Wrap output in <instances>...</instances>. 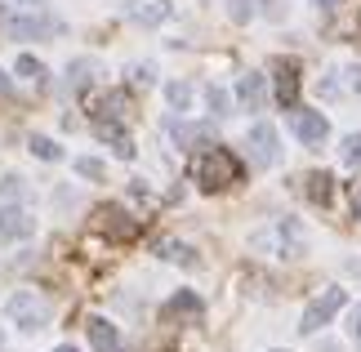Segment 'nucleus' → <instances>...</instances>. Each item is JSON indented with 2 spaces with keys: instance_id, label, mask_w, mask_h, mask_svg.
<instances>
[{
  "instance_id": "obj_6",
  "label": "nucleus",
  "mask_w": 361,
  "mask_h": 352,
  "mask_svg": "<svg viewBox=\"0 0 361 352\" xmlns=\"http://www.w3.org/2000/svg\"><path fill=\"white\" fill-rule=\"evenodd\" d=\"M245 147H250V157H255L259 165H276V161H281V147H276V130H272L268 121L250 125V134H245Z\"/></svg>"
},
{
  "instance_id": "obj_7",
  "label": "nucleus",
  "mask_w": 361,
  "mask_h": 352,
  "mask_svg": "<svg viewBox=\"0 0 361 352\" xmlns=\"http://www.w3.org/2000/svg\"><path fill=\"white\" fill-rule=\"evenodd\" d=\"M290 130H295V138L299 143H308V147H317V143H326L330 138V121L322 116V111H295V116H290Z\"/></svg>"
},
{
  "instance_id": "obj_21",
  "label": "nucleus",
  "mask_w": 361,
  "mask_h": 352,
  "mask_svg": "<svg viewBox=\"0 0 361 352\" xmlns=\"http://www.w3.org/2000/svg\"><path fill=\"white\" fill-rule=\"evenodd\" d=\"M18 72H23L27 80H36V85H45V67H40L32 54H23V59H18Z\"/></svg>"
},
{
  "instance_id": "obj_12",
  "label": "nucleus",
  "mask_w": 361,
  "mask_h": 352,
  "mask_svg": "<svg viewBox=\"0 0 361 352\" xmlns=\"http://www.w3.org/2000/svg\"><path fill=\"white\" fill-rule=\"evenodd\" d=\"M90 344H94V352H121V334H116V326L112 321H103V317H90Z\"/></svg>"
},
{
  "instance_id": "obj_14",
  "label": "nucleus",
  "mask_w": 361,
  "mask_h": 352,
  "mask_svg": "<svg viewBox=\"0 0 361 352\" xmlns=\"http://www.w3.org/2000/svg\"><path fill=\"white\" fill-rule=\"evenodd\" d=\"M99 219H103V232H112V236H134V232H138L134 223H130V214H125V210H116V205H107Z\"/></svg>"
},
{
  "instance_id": "obj_10",
  "label": "nucleus",
  "mask_w": 361,
  "mask_h": 352,
  "mask_svg": "<svg viewBox=\"0 0 361 352\" xmlns=\"http://www.w3.org/2000/svg\"><path fill=\"white\" fill-rule=\"evenodd\" d=\"M237 98H241V107L259 111L263 103H268V80H263L259 72H245V76L237 80Z\"/></svg>"
},
{
  "instance_id": "obj_34",
  "label": "nucleus",
  "mask_w": 361,
  "mask_h": 352,
  "mask_svg": "<svg viewBox=\"0 0 361 352\" xmlns=\"http://www.w3.org/2000/svg\"><path fill=\"white\" fill-rule=\"evenodd\" d=\"M54 352H76V348H72V344H63V348H54Z\"/></svg>"
},
{
  "instance_id": "obj_22",
  "label": "nucleus",
  "mask_w": 361,
  "mask_h": 352,
  "mask_svg": "<svg viewBox=\"0 0 361 352\" xmlns=\"http://www.w3.org/2000/svg\"><path fill=\"white\" fill-rule=\"evenodd\" d=\"M165 94H170V103H174L178 111H188V103H192V85H183V80H174V85L165 90Z\"/></svg>"
},
{
  "instance_id": "obj_26",
  "label": "nucleus",
  "mask_w": 361,
  "mask_h": 352,
  "mask_svg": "<svg viewBox=\"0 0 361 352\" xmlns=\"http://www.w3.org/2000/svg\"><path fill=\"white\" fill-rule=\"evenodd\" d=\"M76 174H85V178H103V165H99V161H90V157H80V161H76Z\"/></svg>"
},
{
  "instance_id": "obj_18",
  "label": "nucleus",
  "mask_w": 361,
  "mask_h": 352,
  "mask_svg": "<svg viewBox=\"0 0 361 352\" xmlns=\"http://www.w3.org/2000/svg\"><path fill=\"white\" fill-rule=\"evenodd\" d=\"M339 152H343V165H353V170H361V134H348Z\"/></svg>"
},
{
  "instance_id": "obj_8",
  "label": "nucleus",
  "mask_w": 361,
  "mask_h": 352,
  "mask_svg": "<svg viewBox=\"0 0 361 352\" xmlns=\"http://www.w3.org/2000/svg\"><path fill=\"white\" fill-rule=\"evenodd\" d=\"M125 18L138 23V27H161L170 18V0H121Z\"/></svg>"
},
{
  "instance_id": "obj_15",
  "label": "nucleus",
  "mask_w": 361,
  "mask_h": 352,
  "mask_svg": "<svg viewBox=\"0 0 361 352\" xmlns=\"http://www.w3.org/2000/svg\"><path fill=\"white\" fill-rule=\"evenodd\" d=\"M165 317H201V299L192 290H183V294H174L170 303H165Z\"/></svg>"
},
{
  "instance_id": "obj_25",
  "label": "nucleus",
  "mask_w": 361,
  "mask_h": 352,
  "mask_svg": "<svg viewBox=\"0 0 361 352\" xmlns=\"http://www.w3.org/2000/svg\"><path fill=\"white\" fill-rule=\"evenodd\" d=\"M205 98H210L214 116H224V111H228V94H224V90H214V85H210V90H205Z\"/></svg>"
},
{
  "instance_id": "obj_19",
  "label": "nucleus",
  "mask_w": 361,
  "mask_h": 352,
  "mask_svg": "<svg viewBox=\"0 0 361 352\" xmlns=\"http://www.w3.org/2000/svg\"><path fill=\"white\" fill-rule=\"evenodd\" d=\"M161 255H165V259H174V263H188V267L197 263V255H192L188 245H174V241H161Z\"/></svg>"
},
{
  "instance_id": "obj_13",
  "label": "nucleus",
  "mask_w": 361,
  "mask_h": 352,
  "mask_svg": "<svg viewBox=\"0 0 361 352\" xmlns=\"http://www.w3.org/2000/svg\"><path fill=\"white\" fill-rule=\"evenodd\" d=\"M94 130H99V138H103V143H112V152H116V157H125V161L134 157V143H130V134H125L116 121H99Z\"/></svg>"
},
{
  "instance_id": "obj_5",
  "label": "nucleus",
  "mask_w": 361,
  "mask_h": 352,
  "mask_svg": "<svg viewBox=\"0 0 361 352\" xmlns=\"http://www.w3.org/2000/svg\"><path fill=\"white\" fill-rule=\"evenodd\" d=\"M0 32L13 40H49V36H59V18H40V13L13 18V13H0Z\"/></svg>"
},
{
  "instance_id": "obj_31",
  "label": "nucleus",
  "mask_w": 361,
  "mask_h": 352,
  "mask_svg": "<svg viewBox=\"0 0 361 352\" xmlns=\"http://www.w3.org/2000/svg\"><path fill=\"white\" fill-rule=\"evenodd\" d=\"M0 94H13V85H9V76L0 72Z\"/></svg>"
},
{
  "instance_id": "obj_32",
  "label": "nucleus",
  "mask_w": 361,
  "mask_h": 352,
  "mask_svg": "<svg viewBox=\"0 0 361 352\" xmlns=\"http://www.w3.org/2000/svg\"><path fill=\"white\" fill-rule=\"evenodd\" d=\"M353 210H357V219H361V192H357V196H353Z\"/></svg>"
},
{
  "instance_id": "obj_9",
  "label": "nucleus",
  "mask_w": 361,
  "mask_h": 352,
  "mask_svg": "<svg viewBox=\"0 0 361 352\" xmlns=\"http://www.w3.org/2000/svg\"><path fill=\"white\" fill-rule=\"evenodd\" d=\"M36 232V219L18 205H0V241H27Z\"/></svg>"
},
{
  "instance_id": "obj_24",
  "label": "nucleus",
  "mask_w": 361,
  "mask_h": 352,
  "mask_svg": "<svg viewBox=\"0 0 361 352\" xmlns=\"http://www.w3.org/2000/svg\"><path fill=\"white\" fill-rule=\"evenodd\" d=\"M94 72H99V67H94V63H85V59H80V63H72V85L80 90V85H85V80H90Z\"/></svg>"
},
{
  "instance_id": "obj_2",
  "label": "nucleus",
  "mask_w": 361,
  "mask_h": 352,
  "mask_svg": "<svg viewBox=\"0 0 361 352\" xmlns=\"http://www.w3.org/2000/svg\"><path fill=\"white\" fill-rule=\"evenodd\" d=\"M255 250H263L272 259H299L308 250V236H303V228L295 219H276L263 232H255Z\"/></svg>"
},
{
  "instance_id": "obj_3",
  "label": "nucleus",
  "mask_w": 361,
  "mask_h": 352,
  "mask_svg": "<svg viewBox=\"0 0 361 352\" xmlns=\"http://www.w3.org/2000/svg\"><path fill=\"white\" fill-rule=\"evenodd\" d=\"M5 317L13 321V326H23V330H40V326L49 321V303L40 299L36 290H18V294L5 303Z\"/></svg>"
},
{
  "instance_id": "obj_27",
  "label": "nucleus",
  "mask_w": 361,
  "mask_h": 352,
  "mask_svg": "<svg viewBox=\"0 0 361 352\" xmlns=\"http://www.w3.org/2000/svg\"><path fill=\"white\" fill-rule=\"evenodd\" d=\"M134 85H152V67H134Z\"/></svg>"
},
{
  "instance_id": "obj_29",
  "label": "nucleus",
  "mask_w": 361,
  "mask_h": 352,
  "mask_svg": "<svg viewBox=\"0 0 361 352\" xmlns=\"http://www.w3.org/2000/svg\"><path fill=\"white\" fill-rule=\"evenodd\" d=\"M348 85H353V90L361 94V67H348Z\"/></svg>"
},
{
  "instance_id": "obj_28",
  "label": "nucleus",
  "mask_w": 361,
  "mask_h": 352,
  "mask_svg": "<svg viewBox=\"0 0 361 352\" xmlns=\"http://www.w3.org/2000/svg\"><path fill=\"white\" fill-rule=\"evenodd\" d=\"M353 339H357V344H361V303H357V308H353Z\"/></svg>"
},
{
  "instance_id": "obj_4",
  "label": "nucleus",
  "mask_w": 361,
  "mask_h": 352,
  "mask_svg": "<svg viewBox=\"0 0 361 352\" xmlns=\"http://www.w3.org/2000/svg\"><path fill=\"white\" fill-rule=\"evenodd\" d=\"M343 303H348V290H339V286L322 290V294H317V299H312L308 308H303V317H299V330H303V334H312V330L330 326V317H335Z\"/></svg>"
},
{
  "instance_id": "obj_1",
  "label": "nucleus",
  "mask_w": 361,
  "mask_h": 352,
  "mask_svg": "<svg viewBox=\"0 0 361 352\" xmlns=\"http://www.w3.org/2000/svg\"><path fill=\"white\" fill-rule=\"evenodd\" d=\"M192 174H197V183L205 192H224L241 178V161L232 157L228 147H205L201 157L192 161Z\"/></svg>"
},
{
  "instance_id": "obj_11",
  "label": "nucleus",
  "mask_w": 361,
  "mask_h": 352,
  "mask_svg": "<svg viewBox=\"0 0 361 352\" xmlns=\"http://www.w3.org/2000/svg\"><path fill=\"white\" fill-rule=\"evenodd\" d=\"M276 98H281V107H295V98H299V67L290 59L276 63Z\"/></svg>"
},
{
  "instance_id": "obj_35",
  "label": "nucleus",
  "mask_w": 361,
  "mask_h": 352,
  "mask_svg": "<svg viewBox=\"0 0 361 352\" xmlns=\"http://www.w3.org/2000/svg\"><path fill=\"white\" fill-rule=\"evenodd\" d=\"M322 352H339V348H335V344H322Z\"/></svg>"
},
{
  "instance_id": "obj_17",
  "label": "nucleus",
  "mask_w": 361,
  "mask_h": 352,
  "mask_svg": "<svg viewBox=\"0 0 361 352\" xmlns=\"http://www.w3.org/2000/svg\"><path fill=\"white\" fill-rule=\"evenodd\" d=\"M170 134L188 147V143H205V138H210V125H174Z\"/></svg>"
},
{
  "instance_id": "obj_16",
  "label": "nucleus",
  "mask_w": 361,
  "mask_h": 352,
  "mask_svg": "<svg viewBox=\"0 0 361 352\" xmlns=\"http://www.w3.org/2000/svg\"><path fill=\"white\" fill-rule=\"evenodd\" d=\"M99 111H103L107 121H125V111H130V98H125V94H107L103 103H99Z\"/></svg>"
},
{
  "instance_id": "obj_33",
  "label": "nucleus",
  "mask_w": 361,
  "mask_h": 352,
  "mask_svg": "<svg viewBox=\"0 0 361 352\" xmlns=\"http://www.w3.org/2000/svg\"><path fill=\"white\" fill-rule=\"evenodd\" d=\"M18 5H27V9H36V5H40V0H18Z\"/></svg>"
},
{
  "instance_id": "obj_30",
  "label": "nucleus",
  "mask_w": 361,
  "mask_h": 352,
  "mask_svg": "<svg viewBox=\"0 0 361 352\" xmlns=\"http://www.w3.org/2000/svg\"><path fill=\"white\" fill-rule=\"evenodd\" d=\"M317 5H322V9H326V13H335V9H339V5H343V0H317Z\"/></svg>"
},
{
  "instance_id": "obj_23",
  "label": "nucleus",
  "mask_w": 361,
  "mask_h": 352,
  "mask_svg": "<svg viewBox=\"0 0 361 352\" xmlns=\"http://www.w3.org/2000/svg\"><path fill=\"white\" fill-rule=\"evenodd\" d=\"M32 152H36L40 161H59V157H63L59 143H49V138H32Z\"/></svg>"
},
{
  "instance_id": "obj_20",
  "label": "nucleus",
  "mask_w": 361,
  "mask_h": 352,
  "mask_svg": "<svg viewBox=\"0 0 361 352\" xmlns=\"http://www.w3.org/2000/svg\"><path fill=\"white\" fill-rule=\"evenodd\" d=\"M308 196H312V201H330V174H312L308 178Z\"/></svg>"
}]
</instances>
